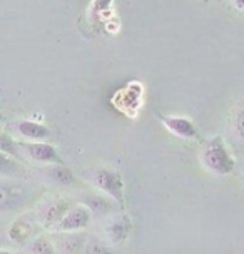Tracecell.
Masks as SVG:
<instances>
[{"label": "cell", "instance_id": "ffe728a7", "mask_svg": "<svg viewBox=\"0 0 244 254\" xmlns=\"http://www.w3.org/2000/svg\"><path fill=\"white\" fill-rule=\"evenodd\" d=\"M0 254H12V253H7V251H0Z\"/></svg>", "mask_w": 244, "mask_h": 254}, {"label": "cell", "instance_id": "7402d4cb", "mask_svg": "<svg viewBox=\"0 0 244 254\" xmlns=\"http://www.w3.org/2000/svg\"><path fill=\"white\" fill-rule=\"evenodd\" d=\"M243 174H244V166H243Z\"/></svg>", "mask_w": 244, "mask_h": 254}, {"label": "cell", "instance_id": "ac0fdd59", "mask_svg": "<svg viewBox=\"0 0 244 254\" xmlns=\"http://www.w3.org/2000/svg\"><path fill=\"white\" fill-rule=\"evenodd\" d=\"M85 254H109V251H107L104 244L94 241V243H90L87 248H85Z\"/></svg>", "mask_w": 244, "mask_h": 254}, {"label": "cell", "instance_id": "5bb4252c", "mask_svg": "<svg viewBox=\"0 0 244 254\" xmlns=\"http://www.w3.org/2000/svg\"><path fill=\"white\" fill-rule=\"evenodd\" d=\"M0 152H5L8 156L19 159L22 154L19 140L12 139V135H8L7 132H0Z\"/></svg>", "mask_w": 244, "mask_h": 254}, {"label": "cell", "instance_id": "ba28073f", "mask_svg": "<svg viewBox=\"0 0 244 254\" xmlns=\"http://www.w3.org/2000/svg\"><path fill=\"white\" fill-rule=\"evenodd\" d=\"M15 130L24 139H30V140H45L52 135L49 127H45L44 124L35 121H17Z\"/></svg>", "mask_w": 244, "mask_h": 254}, {"label": "cell", "instance_id": "2e32d148", "mask_svg": "<svg viewBox=\"0 0 244 254\" xmlns=\"http://www.w3.org/2000/svg\"><path fill=\"white\" fill-rule=\"evenodd\" d=\"M125 233H127V229L122 226V221H114L111 224L109 228V234L112 236V239H114V243H119L121 239L125 238Z\"/></svg>", "mask_w": 244, "mask_h": 254}, {"label": "cell", "instance_id": "6da1fadb", "mask_svg": "<svg viewBox=\"0 0 244 254\" xmlns=\"http://www.w3.org/2000/svg\"><path fill=\"white\" fill-rule=\"evenodd\" d=\"M201 161L206 169H209L218 176L231 174L234 171V166H236L233 154L229 152L226 142L219 135H214V137L204 142L201 151Z\"/></svg>", "mask_w": 244, "mask_h": 254}, {"label": "cell", "instance_id": "d6986e66", "mask_svg": "<svg viewBox=\"0 0 244 254\" xmlns=\"http://www.w3.org/2000/svg\"><path fill=\"white\" fill-rule=\"evenodd\" d=\"M233 5L238 8V10H244V0H233Z\"/></svg>", "mask_w": 244, "mask_h": 254}, {"label": "cell", "instance_id": "52a82bcc", "mask_svg": "<svg viewBox=\"0 0 244 254\" xmlns=\"http://www.w3.org/2000/svg\"><path fill=\"white\" fill-rule=\"evenodd\" d=\"M67 211H69V204L65 201H61V199H54V201L44 204L39 216L45 226H52L59 224L62 221V217L67 214Z\"/></svg>", "mask_w": 244, "mask_h": 254}, {"label": "cell", "instance_id": "9c48e42d", "mask_svg": "<svg viewBox=\"0 0 244 254\" xmlns=\"http://www.w3.org/2000/svg\"><path fill=\"white\" fill-rule=\"evenodd\" d=\"M54 246H56V251L59 254H79L82 251L84 246V238L79 234H62L56 238V243H54Z\"/></svg>", "mask_w": 244, "mask_h": 254}, {"label": "cell", "instance_id": "e0dca14e", "mask_svg": "<svg viewBox=\"0 0 244 254\" xmlns=\"http://www.w3.org/2000/svg\"><path fill=\"white\" fill-rule=\"evenodd\" d=\"M112 5V0H94L90 3V10L94 13H104L106 10H109Z\"/></svg>", "mask_w": 244, "mask_h": 254}, {"label": "cell", "instance_id": "30bf717a", "mask_svg": "<svg viewBox=\"0 0 244 254\" xmlns=\"http://www.w3.org/2000/svg\"><path fill=\"white\" fill-rule=\"evenodd\" d=\"M45 178L51 183L59 186H72L75 184V176L72 174V171L65 164H51L45 167L44 171Z\"/></svg>", "mask_w": 244, "mask_h": 254}, {"label": "cell", "instance_id": "277c9868", "mask_svg": "<svg viewBox=\"0 0 244 254\" xmlns=\"http://www.w3.org/2000/svg\"><path fill=\"white\" fill-rule=\"evenodd\" d=\"M162 126L169 130L171 134L178 135L181 139L186 140H194L199 137L196 126L192 124V121L186 119V117H179V116H161L159 117Z\"/></svg>", "mask_w": 244, "mask_h": 254}, {"label": "cell", "instance_id": "3957f363", "mask_svg": "<svg viewBox=\"0 0 244 254\" xmlns=\"http://www.w3.org/2000/svg\"><path fill=\"white\" fill-rule=\"evenodd\" d=\"M22 151L25 152L27 157H30L35 162L40 164H64L61 154H59L57 147L52 146L51 142H42V140H25V142H19Z\"/></svg>", "mask_w": 244, "mask_h": 254}, {"label": "cell", "instance_id": "7c38bea8", "mask_svg": "<svg viewBox=\"0 0 244 254\" xmlns=\"http://www.w3.org/2000/svg\"><path fill=\"white\" fill-rule=\"evenodd\" d=\"M233 134L239 146L244 149V99L239 102L233 114Z\"/></svg>", "mask_w": 244, "mask_h": 254}, {"label": "cell", "instance_id": "8fae6325", "mask_svg": "<svg viewBox=\"0 0 244 254\" xmlns=\"http://www.w3.org/2000/svg\"><path fill=\"white\" fill-rule=\"evenodd\" d=\"M22 174L24 169L19 161L5 152H0V178H20Z\"/></svg>", "mask_w": 244, "mask_h": 254}, {"label": "cell", "instance_id": "7a4b0ae2", "mask_svg": "<svg viewBox=\"0 0 244 254\" xmlns=\"http://www.w3.org/2000/svg\"><path fill=\"white\" fill-rule=\"evenodd\" d=\"M90 183H94L104 194L109 197L116 199V201L122 202V190H124V184H122L121 174L109 167H99L90 172Z\"/></svg>", "mask_w": 244, "mask_h": 254}, {"label": "cell", "instance_id": "8992f818", "mask_svg": "<svg viewBox=\"0 0 244 254\" xmlns=\"http://www.w3.org/2000/svg\"><path fill=\"white\" fill-rule=\"evenodd\" d=\"M25 190L17 184L0 183V212L19 209L25 204Z\"/></svg>", "mask_w": 244, "mask_h": 254}, {"label": "cell", "instance_id": "5b68a950", "mask_svg": "<svg viewBox=\"0 0 244 254\" xmlns=\"http://www.w3.org/2000/svg\"><path fill=\"white\" fill-rule=\"evenodd\" d=\"M90 222V211L85 206H77L67 211L62 221L57 224V229L62 233H74V231L87 228Z\"/></svg>", "mask_w": 244, "mask_h": 254}, {"label": "cell", "instance_id": "9a60e30c", "mask_svg": "<svg viewBox=\"0 0 244 254\" xmlns=\"http://www.w3.org/2000/svg\"><path fill=\"white\" fill-rule=\"evenodd\" d=\"M30 254H57L56 246L45 238H35L32 243L29 244Z\"/></svg>", "mask_w": 244, "mask_h": 254}, {"label": "cell", "instance_id": "4fadbf2b", "mask_svg": "<svg viewBox=\"0 0 244 254\" xmlns=\"http://www.w3.org/2000/svg\"><path fill=\"white\" fill-rule=\"evenodd\" d=\"M84 202H85V207H87L89 211H92L94 214H106V212L111 209V202L104 196H97V194L85 196Z\"/></svg>", "mask_w": 244, "mask_h": 254}, {"label": "cell", "instance_id": "44dd1931", "mask_svg": "<svg viewBox=\"0 0 244 254\" xmlns=\"http://www.w3.org/2000/svg\"><path fill=\"white\" fill-rule=\"evenodd\" d=\"M2 121H3V117H2V114H0V124H2Z\"/></svg>", "mask_w": 244, "mask_h": 254}]
</instances>
